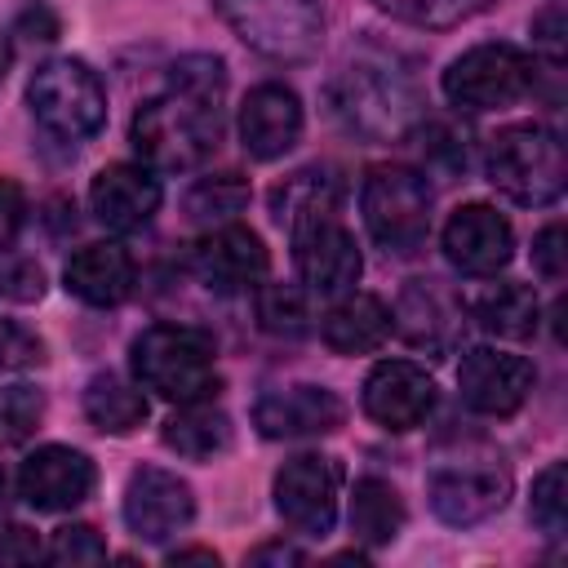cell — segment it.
<instances>
[{
	"mask_svg": "<svg viewBox=\"0 0 568 568\" xmlns=\"http://www.w3.org/2000/svg\"><path fill=\"white\" fill-rule=\"evenodd\" d=\"M195 519V493L164 466H138L124 484V524L138 541H169Z\"/></svg>",
	"mask_w": 568,
	"mask_h": 568,
	"instance_id": "4fadbf2b",
	"label": "cell"
},
{
	"mask_svg": "<svg viewBox=\"0 0 568 568\" xmlns=\"http://www.w3.org/2000/svg\"><path fill=\"white\" fill-rule=\"evenodd\" d=\"M302 138V98L280 84H253L240 102V142L253 160H280Z\"/></svg>",
	"mask_w": 568,
	"mask_h": 568,
	"instance_id": "ffe728a7",
	"label": "cell"
},
{
	"mask_svg": "<svg viewBox=\"0 0 568 568\" xmlns=\"http://www.w3.org/2000/svg\"><path fill=\"white\" fill-rule=\"evenodd\" d=\"M359 404L382 430H417L435 408V377L413 359H382L364 377Z\"/></svg>",
	"mask_w": 568,
	"mask_h": 568,
	"instance_id": "9a60e30c",
	"label": "cell"
},
{
	"mask_svg": "<svg viewBox=\"0 0 568 568\" xmlns=\"http://www.w3.org/2000/svg\"><path fill=\"white\" fill-rule=\"evenodd\" d=\"M404 497L395 484L377 479V475H364L355 479V493H351V532L355 541L364 546H390L399 532H404Z\"/></svg>",
	"mask_w": 568,
	"mask_h": 568,
	"instance_id": "484cf974",
	"label": "cell"
},
{
	"mask_svg": "<svg viewBox=\"0 0 568 568\" xmlns=\"http://www.w3.org/2000/svg\"><path fill=\"white\" fill-rule=\"evenodd\" d=\"M129 364L142 390L169 404H200L217 395V342L195 324H151L133 337Z\"/></svg>",
	"mask_w": 568,
	"mask_h": 568,
	"instance_id": "3957f363",
	"label": "cell"
},
{
	"mask_svg": "<svg viewBox=\"0 0 568 568\" xmlns=\"http://www.w3.org/2000/svg\"><path fill=\"white\" fill-rule=\"evenodd\" d=\"M222 22L271 62H311L324 44L320 0H213Z\"/></svg>",
	"mask_w": 568,
	"mask_h": 568,
	"instance_id": "ba28073f",
	"label": "cell"
},
{
	"mask_svg": "<svg viewBox=\"0 0 568 568\" xmlns=\"http://www.w3.org/2000/svg\"><path fill=\"white\" fill-rule=\"evenodd\" d=\"M390 328L417 351H448L466 328V302L439 280H408L390 311Z\"/></svg>",
	"mask_w": 568,
	"mask_h": 568,
	"instance_id": "d6986e66",
	"label": "cell"
},
{
	"mask_svg": "<svg viewBox=\"0 0 568 568\" xmlns=\"http://www.w3.org/2000/svg\"><path fill=\"white\" fill-rule=\"evenodd\" d=\"M532 271L541 275V280H564V271H568V235H564V222H550V226H541L537 231V240H532Z\"/></svg>",
	"mask_w": 568,
	"mask_h": 568,
	"instance_id": "e575fe53",
	"label": "cell"
},
{
	"mask_svg": "<svg viewBox=\"0 0 568 568\" xmlns=\"http://www.w3.org/2000/svg\"><path fill=\"white\" fill-rule=\"evenodd\" d=\"M160 439L186 462H213L231 448L235 426L222 408H213V399H200V404H178V413L164 417Z\"/></svg>",
	"mask_w": 568,
	"mask_h": 568,
	"instance_id": "cb8c5ba5",
	"label": "cell"
},
{
	"mask_svg": "<svg viewBox=\"0 0 568 568\" xmlns=\"http://www.w3.org/2000/svg\"><path fill=\"white\" fill-rule=\"evenodd\" d=\"M430 182L413 164H373L359 186V213L373 244L390 257L422 253L430 235Z\"/></svg>",
	"mask_w": 568,
	"mask_h": 568,
	"instance_id": "5b68a950",
	"label": "cell"
},
{
	"mask_svg": "<svg viewBox=\"0 0 568 568\" xmlns=\"http://www.w3.org/2000/svg\"><path fill=\"white\" fill-rule=\"evenodd\" d=\"M18 31L31 36V40H53V36H58V13H53L44 0H31V4L18 13Z\"/></svg>",
	"mask_w": 568,
	"mask_h": 568,
	"instance_id": "60d3db41",
	"label": "cell"
},
{
	"mask_svg": "<svg viewBox=\"0 0 568 568\" xmlns=\"http://www.w3.org/2000/svg\"><path fill=\"white\" fill-rule=\"evenodd\" d=\"M320 337L337 355H368L390 337V306L373 293H342L324 311Z\"/></svg>",
	"mask_w": 568,
	"mask_h": 568,
	"instance_id": "603a6c76",
	"label": "cell"
},
{
	"mask_svg": "<svg viewBox=\"0 0 568 568\" xmlns=\"http://www.w3.org/2000/svg\"><path fill=\"white\" fill-rule=\"evenodd\" d=\"M169 564H209V568H217V555L200 550V546H186V550H169Z\"/></svg>",
	"mask_w": 568,
	"mask_h": 568,
	"instance_id": "7bdbcfd3",
	"label": "cell"
},
{
	"mask_svg": "<svg viewBox=\"0 0 568 568\" xmlns=\"http://www.w3.org/2000/svg\"><path fill=\"white\" fill-rule=\"evenodd\" d=\"M528 519L541 537H564L568 532V466L550 462L537 479H532V497H528Z\"/></svg>",
	"mask_w": 568,
	"mask_h": 568,
	"instance_id": "1f68e13d",
	"label": "cell"
},
{
	"mask_svg": "<svg viewBox=\"0 0 568 568\" xmlns=\"http://www.w3.org/2000/svg\"><path fill=\"white\" fill-rule=\"evenodd\" d=\"M226 62L217 53H186L169 67V89L133 111L129 142L146 169H195L222 142Z\"/></svg>",
	"mask_w": 568,
	"mask_h": 568,
	"instance_id": "6da1fadb",
	"label": "cell"
},
{
	"mask_svg": "<svg viewBox=\"0 0 568 568\" xmlns=\"http://www.w3.org/2000/svg\"><path fill=\"white\" fill-rule=\"evenodd\" d=\"M342 204V178L333 169H297L293 178H284L271 191V213L280 226H288L302 213H320V209H337Z\"/></svg>",
	"mask_w": 568,
	"mask_h": 568,
	"instance_id": "83f0119b",
	"label": "cell"
},
{
	"mask_svg": "<svg viewBox=\"0 0 568 568\" xmlns=\"http://www.w3.org/2000/svg\"><path fill=\"white\" fill-rule=\"evenodd\" d=\"M84 417L102 435H133L146 422V395L120 373H98L84 386Z\"/></svg>",
	"mask_w": 568,
	"mask_h": 568,
	"instance_id": "4316f807",
	"label": "cell"
},
{
	"mask_svg": "<svg viewBox=\"0 0 568 568\" xmlns=\"http://www.w3.org/2000/svg\"><path fill=\"white\" fill-rule=\"evenodd\" d=\"M9 62H13V44H9V36H4V27H0V80H4V71H9Z\"/></svg>",
	"mask_w": 568,
	"mask_h": 568,
	"instance_id": "ee69618b",
	"label": "cell"
},
{
	"mask_svg": "<svg viewBox=\"0 0 568 568\" xmlns=\"http://www.w3.org/2000/svg\"><path fill=\"white\" fill-rule=\"evenodd\" d=\"M44 422V390L0 373V444H22Z\"/></svg>",
	"mask_w": 568,
	"mask_h": 568,
	"instance_id": "4dcf8cb0",
	"label": "cell"
},
{
	"mask_svg": "<svg viewBox=\"0 0 568 568\" xmlns=\"http://www.w3.org/2000/svg\"><path fill=\"white\" fill-rule=\"evenodd\" d=\"M248 564H306V555L288 541H266V546L248 550Z\"/></svg>",
	"mask_w": 568,
	"mask_h": 568,
	"instance_id": "b9f144b4",
	"label": "cell"
},
{
	"mask_svg": "<svg viewBox=\"0 0 568 568\" xmlns=\"http://www.w3.org/2000/svg\"><path fill=\"white\" fill-rule=\"evenodd\" d=\"M293 231V262H297V275L311 293L320 297H337V293H351L359 271H364V257H359V244L355 235L346 231V222L337 217V209H320V213H302L288 222Z\"/></svg>",
	"mask_w": 568,
	"mask_h": 568,
	"instance_id": "30bf717a",
	"label": "cell"
},
{
	"mask_svg": "<svg viewBox=\"0 0 568 568\" xmlns=\"http://www.w3.org/2000/svg\"><path fill=\"white\" fill-rule=\"evenodd\" d=\"M444 257L462 275H497L515 257V226L493 209V204H462L444 222Z\"/></svg>",
	"mask_w": 568,
	"mask_h": 568,
	"instance_id": "e0dca14e",
	"label": "cell"
},
{
	"mask_svg": "<svg viewBox=\"0 0 568 568\" xmlns=\"http://www.w3.org/2000/svg\"><path fill=\"white\" fill-rule=\"evenodd\" d=\"M426 497L430 510L453 524V528H470L493 519L506 497H510V466L501 462L497 448L488 444H466L453 457H439L426 475Z\"/></svg>",
	"mask_w": 568,
	"mask_h": 568,
	"instance_id": "8992f818",
	"label": "cell"
},
{
	"mask_svg": "<svg viewBox=\"0 0 568 568\" xmlns=\"http://www.w3.org/2000/svg\"><path fill=\"white\" fill-rule=\"evenodd\" d=\"M532 364L524 355H510V351H493V346H470L462 355V368H457V390H462V404L484 413V417H510L524 408V399L532 395Z\"/></svg>",
	"mask_w": 568,
	"mask_h": 568,
	"instance_id": "5bb4252c",
	"label": "cell"
},
{
	"mask_svg": "<svg viewBox=\"0 0 568 568\" xmlns=\"http://www.w3.org/2000/svg\"><path fill=\"white\" fill-rule=\"evenodd\" d=\"M27 226V195L13 178H0V248H13Z\"/></svg>",
	"mask_w": 568,
	"mask_h": 568,
	"instance_id": "8d00e7d4",
	"label": "cell"
},
{
	"mask_svg": "<svg viewBox=\"0 0 568 568\" xmlns=\"http://www.w3.org/2000/svg\"><path fill=\"white\" fill-rule=\"evenodd\" d=\"M36 559H44V546L31 528L22 524L0 528V564H36Z\"/></svg>",
	"mask_w": 568,
	"mask_h": 568,
	"instance_id": "f35d334b",
	"label": "cell"
},
{
	"mask_svg": "<svg viewBox=\"0 0 568 568\" xmlns=\"http://www.w3.org/2000/svg\"><path fill=\"white\" fill-rule=\"evenodd\" d=\"M44 359V342L22 324H0V368L22 373Z\"/></svg>",
	"mask_w": 568,
	"mask_h": 568,
	"instance_id": "d590c367",
	"label": "cell"
},
{
	"mask_svg": "<svg viewBox=\"0 0 568 568\" xmlns=\"http://www.w3.org/2000/svg\"><path fill=\"white\" fill-rule=\"evenodd\" d=\"M257 324L271 337H302L311 328L306 293L293 284H257Z\"/></svg>",
	"mask_w": 568,
	"mask_h": 568,
	"instance_id": "d6a6232c",
	"label": "cell"
},
{
	"mask_svg": "<svg viewBox=\"0 0 568 568\" xmlns=\"http://www.w3.org/2000/svg\"><path fill=\"white\" fill-rule=\"evenodd\" d=\"M93 484H98L93 462L67 444H44L18 466V497L44 515L80 506L93 493Z\"/></svg>",
	"mask_w": 568,
	"mask_h": 568,
	"instance_id": "ac0fdd59",
	"label": "cell"
},
{
	"mask_svg": "<svg viewBox=\"0 0 568 568\" xmlns=\"http://www.w3.org/2000/svg\"><path fill=\"white\" fill-rule=\"evenodd\" d=\"M0 288H4L9 297H18V302H31V297L44 293V275H40V266L22 262V266H13V271L0 275Z\"/></svg>",
	"mask_w": 568,
	"mask_h": 568,
	"instance_id": "ab89813d",
	"label": "cell"
},
{
	"mask_svg": "<svg viewBox=\"0 0 568 568\" xmlns=\"http://www.w3.org/2000/svg\"><path fill=\"white\" fill-rule=\"evenodd\" d=\"M244 204H248V182H244L240 173L200 178V182L186 191V200H182L186 217L200 222V226H222V222H231L235 213H244Z\"/></svg>",
	"mask_w": 568,
	"mask_h": 568,
	"instance_id": "f1b7e54d",
	"label": "cell"
},
{
	"mask_svg": "<svg viewBox=\"0 0 568 568\" xmlns=\"http://www.w3.org/2000/svg\"><path fill=\"white\" fill-rule=\"evenodd\" d=\"M27 106L36 124L58 142H84L106 124V89L80 58H49L27 80Z\"/></svg>",
	"mask_w": 568,
	"mask_h": 568,
	"instance_id": "52a82bcc",
	"label": "cell"
},
{
	"mask_svg": "<svg viewBox=\"0 0 568 568\" xmlns=\"http://www.w3.org/2000/svg\"><path fill=\"white\" fill-rule=\"evenodd\" d=\"M382 13H390L395 22L422 27V31H448L462 27L479 13H488L497 0H373Z\"/></svg>",
	"mask_w": 568,
	"mask_h": 568,
	"instance_id": "f546056e",
	"label": "cell"
},
{
	"mask_svg": "<svg viewBox=\"0 0 568 568\" xmlns=\"http://www.w3.org/2000/svg\"><path fill=\"white\" fill-rule=\"evenodd\" d=\"M484 173L506 200H515L524 209H541V204H555L564 195L568 155H564V142L555 129H546L537 120L506 124L488 138Z\"/></svg>",
	"mask_w": 568,
	"mask_h": 568,
	"instance_id": "277c9868",
	"label": "cell"
},
{
	"mask_svg": "<svg viewBox=\"0 0 568 568\" xmlns=\"http://www.w3.org/2000/svg\"><path fill=\"white\" fill-rule=\"evenodd\" d=\"M342 466L324 453H297L275 470V510L302 537H328L337 524Z\"/></svg>",
	"mask_w": 568,
	"mask_h": 568,
	"instance_id": "8fae6325",
	"label": "cell"
},
{
	"mask_svg": "<svg viewBox=\"0 0 568 568\" xmlns=\"http://www.w3.org/2000/svg\"><path fill=\"white\" fill-rule=\"evenodd\" d=\"M62 284L71 297H80L84 306H120L133 284H138V266H133V253L115 240H98V244H84L67 257L62 266Z\"/></svg>",
	"mask_w": 568,
	"mask_h": 568,
	"instance_id": "7402d4cb",
	"label": "cell"
},
{
	"mask_svg": "<svg viewBox=\"0 0 568 568\" xmlns=\"http://www.w3.org/2000/svg\"><path fill=\"white\" fill-rule=\"evenodd\" d=\"M186 266H191V275H195L204 288L231 297V293L257 288V284L266 280L271 257H266V244H262L257 231L235 226V222H222V226H209V235H200V240L191 244Z\"/></svg>",
	"mask_w": 568,
	"mask_h": 568,
	"instance_id": "7c38bea8",
	"label": "cell"
},
{
	"mask_svg": "<svg viewBox=\"0 0 568 568\" xmlns=\"http://www.w3.org/2000/svg\"><path fill=\"white\" fill-rule=\"evenodd\" d=\"M564 36H568V22H564V4H546L537 18H532V44L559 67L564 62Z\"/></svg>",
	"mask_w": 568,
	"mask_h": 568,
	"instance_id": "74e56055",
	"label": "cell"
},
{
	"mask_svg": "<svg viewBox=\"0 0 568 568\" xmlns=\"http://www.w3.org/2000/svg\"><path fill=\"white\" fill-rule=\"evenodd\" d=\"M44 555L53 564H62V568H75V564H102L106 559V546H102V537L89 524H67V528L53 532V541H49Z\"/></svg>",
	"mask_w": 568,
	"mask_h": 568,
	"instance_id": "836d02e7",
	"label": "cell"
},
{
	"mask_svg": "<svg viewBox=\"0 0 568 568\" xmlns=\"http://www.w3.org/2000/svg\"><path fill=\"white\" fill-rule=\"evenodd\" d=\"M4 497H9V479H4V470H0V510H4Z\"/></svg>",
	"mask_w": 568,
	"mask_h": 568,
	"instance_id": "f6af8a7d",
	"label": "cell"
},
{
	"mask_svg": "<svg viewBox=\"0 0 568 568\" xmlns=\"http://www.w3.org/2000/svg\"><path fill=\"white\" fill-rule=\"evenodd\" d=\"M537 84V58L519 44L488 40L457 53L444 71V98L457 111H501L532 93Z\"/></svg>",
	"mask_w": 568,
	"mask_h": 568,
	"instance_id": "9c48e42d",
	"label": "cell"
},
{
	"mask_svg": "<svg viewBox=\"0 0 568 568\" xmlns=\"http://www.w3.org/2000/svg\"><path fill=\"white\" fill-rule=\"evenodd\" d=\"M346 422V399L315 382L275 386L253 404V426L266 439H311L333 435Z\"/></svg>",
	"mask_w": 568,
	"mask_h": 568,
	"instance_id": "2e32d148",
	"label": "cell"
},
{
	"mask_svg": "<svg viewBox=\"0 0 568 568\" xmlns=\"http://www.w3.org/2000/svg\"><path fill=\"white\" fill-rule=\"evenodd\" d=\"M466 315H475V324H479L484 333L524 342V337H532L537 324H541V302H537V293H532L528 284L506 280V284H488V288L466 306Z\"/></svg>",
	"mask_w": 568,
	"mask_h": 568,
	"instance_id": "d4e9b609",
	"label": "cell"
},
{
	"mask_svg": "<svg viewBox=\"0 0 568 568\" xmlns=\"http://www.w3.org/2000/svg\"><path fill=\"white\" fill-rule=\"evenodd\" d=\"M160 178L146 164H106L89 182V209L106 231H142L160 209Z\"/></svg>",
	"mask_w": 568,
	"mask_h": 568,
	"instance_id": "44dd1931",
	"label": "cell"
},
{
	"mask_svg": "<svg viewBox=\"0 0 568 568\" xmlns=\"http://www.w3.org/2000/svg\"><path fill=\"white\" fill-rule=\"evenodd\" d=\"M324 98L333 120L364 142H404L426 120V98L417 89V75L382 49H364L346 58L333 71Z\"/></svg>",
	"mask_w": 568,
	"mask_h": 568,
	"instance_id": "7a4b0ae2",
	"label": "cell"
}]
</instances>
